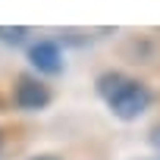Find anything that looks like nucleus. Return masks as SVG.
Segmentation results:
<instances>
[{"label":"nucleus","instance_id":"obj_4","mask_svg":"<svg viewBox=\"0 0 160 160\" xmlns=\"http://www.w3.org/2000/svg\"><path fill=\"white\" fill-rule=\"evenodd\" d=\"M28 35V28H3L0 25V41H7V44H22Z\"/></svg>","mask_w":160,"mask_h":160},{"label":"nucleus","instance_id":"obj_3","mask_svg":"<svg viewBox=\"0 0 160 160\" xmlns=\"http://www.w3.org/2000/svg\"><path fill=\"white\" fill-rule=\"evenodd\" d=\"M28 57H32V66H35L38 72L53 75V72L63 69V53H60V47H57L53 41H38V44L32 47Z\"/></svg>","mask_w":160,"mask_h":160},{"label":"nucleus","instance_id":"obj_5","mask_svg":"<svg viewBox=\"0 0 160 160\" xmlns=\"http://www.w3.org/2000/svg\"><path fill=\"white\" fill-rule=\"evenodd\" d=\"M32 160H60V157H50V154H41V157H32Z\"/></svg>","mask_w":160,"mask_h":160},{"label":"nucleus","instance_id":"obj_1","mask_svg":"<svg viewBox=\"0 0 160 160\" xmlns=\"http://www.w3.org/2000/svg\"><path fill=\"white\" fill-rule=\"evenodd\" d=\"M98 91L101 98L110 104V110L119 119H138L148 107H151V91L141 82H132V78L119 75V72H107L98 78Z\"/></svg>","mask_w":160,"mask_h":160},{"label":"nucleus","instance_id":"obj_6","mask_svg":"<svg viewBox=\"0 0 160 160\" xmlns=\"http://www.w3.org/2000/svg\"><path fill=\"white\" fill-rule=\"evenodd\" d=\"M154 144H160V129H154V138H151Z\"/></svg>","mask_w":160,"mask_h":160},{"label":"nucleus","instance_id":"obj_2","mask_svg":"<svg viewBox=\"0 0 160 160\" xmlns=\"http://www.w3.org/2000/svg\"><path fill=\"white\" fill-rule=\"evenodd\" d=\"M13 101H16V107H22V110H41V107L50 104V91H47V85L38 82V78L22 75L19 85H16V91H13Z\"/></svg>","mask_w":160,"mask_h":160}]
</instances>
